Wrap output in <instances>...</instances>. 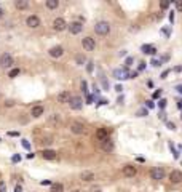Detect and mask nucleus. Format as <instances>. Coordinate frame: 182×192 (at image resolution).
Returning a JSON list of instances; mask_svg holds the SVG:
<instances>
[{
	"instance_id": "1",
	"label": "nucleus",
	"mask_w": 182,
	"mask_h": 192,
	"mask_svg": "<svg viewBox=\"0 0 182 192\" xmlns=\"http://www.w3.org/2000/svg\"><path fill=\"white\" fill-rule=\"evenodd\" d=\"M94 30H96V34H99V35H107L110 32V24L107 21H99V22H96V26H94Z\"/></svg>"
},
{
	"instance_id": "2",
	"label": "nucleus",
	"mask_w": 182,
	"mask_h": 192,
	"mask_svg": "<svg viewBox=\"0 0 182 192\" xmlns=\"http://www.w3.org/2000/svg\"><path fill=\"white\" fill-rule=\"evenodd\" d=\"M13 66V56L8 53H3L2 56H0V67H3V69H8Z\"/></svg>"
},
{
	"instance_id": "3",
	"label": "nucleus",
	"mask_w": 182,
	"mask_h": 192,
	"mask_svg": "<svg viewBox=\"0 0 182 192\" xmlns=\"http://www.w3.org/2000/svg\"><path fill=\"white\" fill-rule=\"evenodd\" d=\"M69 106L70 109H74V111H80V109L83 107V99L80 96H72L69 101Z\"/></svg>"
},
{
	"instance_id": "4",
	"label": "nucleus",
	"mask_w": 182,
	"mask_h": 192,
	"mask_svg": "<svg viewBox=\"0 0 182 192\" xmlns=\"http://www.w3.org/2000/svg\"><path fill=\"white\" fill-rule=\"evenodd\" d=\"M82 45H83V48H85L86 51H93V50L96 48V42H94V38H91V37L82 38Z\"/></svg>"
},
{
	"instance_id": "5",
	"label": "nucleus",
	"mask_w": 182,
	"mask_h": 192,
	"mask_svg": "<svg viewBox=\"0 0 182 192\" xmlns=\"http://www.w3.org/2000/svg\"><path fill=\"white\" fill-rule=\"evenodd\" d=\"M70 131L75 133V135H83L86 130H85V125L82 122H72L70 123Z\"/></svg>"
},
{
	"instance_id": "6",
	"label": "nucleus",
	"mask_w": 182,
	"mask_h": 192,
	"mask_svg": "<svg viewBox=\"0 0 182 192\" xmlns=\"http://www.w3.org/2000/svg\"><path fill=\"white\" fill-rule=\"evenodd\" d=\"M150 176H152V179H155V181H160V179L165 178V170L160 168V167H155L150 171Z\"/></svg>"
},
{
	"instance_id": "7",
	"label": "nucleus",
	"mask_w": 182,
	"mask_h": 192,
	"mask_svg": "<svg viewBox=\"0 0 182 192\" xmlns=\"http://www.w3.org/2000/svg\"><path fill=\"white\" fill-rule=\"evenodd\" d=\"M67 27V22L64 21V18H56L53 22V29L58 30V32H61V30H64Z\"/></svg>"
},
{
	"instance_id": "8",
	"label": "nucleus",
	"mask_w": 182,
	"mask_h": 192,
	"mask_svg": "<svg viewBox=\"0 0 182 192\" xmlns=\"http://www.w3.org/2000/svg\"><path fill=\"white\" fill-rule=\"evenodd\" d=\"M169 181L174 183V184L182 183V171H179V170H173L171 173H169Z\"/></svg>"
},
{
	"instance_id": "9",
	"label": "nucleus",
	"mask_w": 182,
	"mask_h": 192,
	"mask_svg": "<svg viewBox=\"0 0 182 192\" xmlns=\"http://www.w3.org/2000/svg\"><path fill=\"white\" fill-rule=\"evenodd\" d=\"M67 27H69V32H70V34L77 35V34H80V32H82L83 24H82V22H77V21H75V22H70V24L67 26Z\"/></svg>"
},
{
	"instance_id": "10",
	"label": "nucleus",
	"mask_w": 182,
	"mask_h": 192,
	"mask_svg": "<svg viewBox=\"0 0 182 192\" xmlns=\"http://www.w3.org/2000/svg\"><path fill=\"white\" fill-rule=\"evenodd\" d=\"M113 77L118 80H125V79H128V69H115L113 70Z\"/></svg>"
},
{
	"instance_id": "11",
	"label": "nucleus",
	"mask_w": 182,
	"mask_h": 192,
	"mask_svg": "<svg viewBox=\"0 0 182 192\" xmlns=\"http://www.w3.org/2000/svg\"><path fill=\"white\" fill-rule=\"evenodd\" d=\"M101 149H102L104 152H112V151H113V143H112L109 138L104 139V141H101Z\"/></svg>"
},
{
	"instance_id": "12",
	"label": "nucleus",
	"mask_w": 182,
	"mask_h": 192,
	"mask_svg": "<svg viewBox=\"0 0 182 192\" xmlns=\"http://www.w3.org/2000/svg\"><path fill=\"white\" fill-rule=\"evenodd\" d=\"M27 26L29 27H32V29H35V27H38L40 26V19H38V16H35V14H32V16H29L27 18Z\"/></svg>"
},
{
	"instance_id": "13",
	"label": "nucleus",
	"mask_w": 182,
	"mask_h": 192,
	"mask_svg": "<svg viewBox=\"0 0 182 192\" xmlns=\"http://www.w3.org/2000/svg\"><path fill=\"white\" fill-rule=\"evenodd\" d=\"M123 175L126 176V178H133V176L136 175V167H133V165H125V167H123Z\"/></svg>"
},
{
	"instance_id": "14",
	"label": "nucleus",
	"mask_w": 182,
	"mask_h": 192,
	"mask_svg": "<svg viewBox=\"0 0 182 192\" xmlns=\"http://www.w3.org/2000/svg\"><path fill=\"white\" fill-rule=\"evenodd\" d=\"M70 98H72V96H70L69 91H61V93L58 95V103H62V104H64V103H69Z\"/></svg>"
},
{
	"instance_id": "15",
	"label": "nucleus",
	"mask_w": 182,
	"mask_h": 192,
	"mask_svg": "<svg viewBox=\"0 0 182 192\" xmlns=\"http://www.w3.org/2000/svg\"><path fill=\"white\" fill-rule=\"evenodd\" d=\"M96 138L99 139V141L107 139L109 138V130H107V128H99V130L96 131Z\"/></svg>"
},
{
	"instance_id": "16",
	"label": "nucleus",
	"mask_w": 182,
	"mask_h": 192,
	"mask_svg": "<svg viewBox=\"0 0 182 192\" xmlns=\"http://www.w3.org/2000/svg\"><path fill=\"white\" fill-rule=\"evenodd\" d=\"M62 53H64L62 46H53V48L50 50V56H53V58H61Z\"/></svg>"
},
{
	"instance_id": "17",
	"label": "nucleus",
	"mask_w": 182,
	"mask_h": 192,
	"mask_svg": "<svg viewBox=\"0 0 182 192\" xmlns=\"http://www.w3.org/2000/svg\"><path fill=\"white\" fill-rule=\"evenodd\" d=\"M80 179L85 181V183H91L94 179V173L93 171H83V173L80 175Z\"/></svg>"
},
{
	"instance_id": "18",
	"label": "nucleus",
	"mask_w": 182,
	"mask_h": 192,
	"mask_svg": "<svg viewBox=\"0 0 182 192\" xmlns=\"http://www.w3.org/2000/svg\"><path fill=\"white\" fill-rule=\"evenodd\" d=\"M42 157L46 159V160H54L56 159V152L51 151V149H45V151L42 152Z\"/></svg>"
},
{
	"instance_id": "19",
	"label": "nucleus",
	"mask_w": 182,
	"mask_h": 192,
	"mask_svg": "<svg viewBox=\"0 0 182 192\" xmlns=\"http://www.w3.org/2000/svg\"><path fill=\"white\" fill-rule=\"evenodd\" d=\"M30 115L32 117H40V115H43V107L42 106H35V107H32V111H30Z\"/></svg>"
},
{
	"instance_id": "20",
	"label": "nucleus",
	"mask_w": 182,
	"mask_h": 192,
	"mask_svg": "<svg viewBox=\"0 0 182 192\" xmlns=\"http://www.w3.org/2000/svg\"><path fill=\"white\" fill-rule=\"evenodd\" d=\"M142 53H145V54H155L157 53V50H155V46H152V45H142Z\"/></svg>"
},
{
	"instance_id": "21",
	"label": "nucleus",
	"mask_w": 182,
	"mask_h": 192,
	"mask_svg": "<svg viewBox=\"0 0 182 192\" xmlns=\"http://www.w3.org/2000/svg\"><path fill=\"white\" fill-rule=\"evenodd\" d=\"M14 7H16L18 10H26L27 7H29V3H27V0H16V2H14Z\"/></svg>"
},
{
	"instance_id": "22",
	"label": "nucleus",
	"mask_w": 182,
	"mask_h": 192,
	"mask_svg": "<svg viewBox=\"0 0 182 192\" xmlns=\"http://www.w3.org/2000/svg\"><path fill=\"white\" fill-rule=\"evenodd\" d=\"M62 191H64V186H62V184H59V183L51 184V192H62Z\"/></svg>"
},
{
	"instance_id": "23",
	"label": "nucleus",
	"mask_w": 182,
	"mask_h": 192,
	"mask_svg": "<svg viewBox=\"0 0 182 192\" xmlns=\"http://www.w3.org/2000/svg\"><path fill=\"white\" fill-rule=\"evenodd\" d=\"M58 5H59L58 0H46V8H50V10L58 8Z\"/></svg>"
},
{
	"instance_id": "24",
	"label": "nucleus",
	"mask_w": 182,
	"mask_h": 192,
	"mask_svg": "<svg viewBox=\"0 0 182 192\" xmlns=\"http://www.w3.org/2000/svg\"><path fill=\"white\" fill-rule=\"evenodd\" d=\"M75 61H77L78 66H83V62L86 61V58L83 56V54H77V58H75Z\"/></svg>"
},
{
	"instance_id": "25",
	"label": "nucleus",
	"mask_w": 182,
	"mask_h": 192,
	"mask_svg": "<svg viewBox=\"0 0 182 192\" xmlns=\"http://www.w3.org/2000/svg\"><path fill=\"white\" fill-rule=\"evenodd\" d=\"M50 123H53V125L59 123V115H58V114H53V115L50 117Z\"/></svg>"
},
{
	"instance_id": "26",
	"label": "nucleus",
	"mask_w": 182,
	"mask_h": 192,
	"mask_svg": "<svg viewBox=\"0 0 182 192\" xmlns=\"http://www.w3.org/2000/svg\"><path fill=\"white\" fill-rule=\"evenodd\" d=\"M131 64H133V58H126V61H125V67L128 69Z\"/></svg>"
},
{
	"instance_id": "27",
	"label": "nucleus",
	"mask_w": 182,
	"mask_h": 192,
	"mask_svg": "<svg viewBox=\"0 0 182 192\" xmlns=\"http://www.w3.org/2000/svg\"><path fill=\"white\" fill-rule=\"evenodd\" d=\"M18 74H19V69H13V70L10 72V77L13 79V77H16V75H18Z\"/></svg>"
},
{
	"instance_id": "28",
	"label": "nucleus",
	"mask_w": 182,
	"mask_h": 192,
	"mask_svg": "<svg viewBox=\"0 0 182 192\" xmlns=\"http://www.w3.org/2000/svg\"><path fill=\"white\" fill-rule=\"evenodd\" d=\"M137 115H139V117H145V115H147V109H141V111L137 112Z\"/></svg>"
},
{
	"instance_id": "29",
	"label": "nucleus",
	"mask_w": 182,
	"mask_h": 192,
	"mask_svg": "<svg viewBox=\"0 0 182 192\" xmlns=\"http://www.w3.org/2000/svg\"><path fill=\"white\" fill-rule=\"evenodd\" d=\"M42 143L45 144V146H48V144H51V143H53V139H51V138H43V141H42Z\"/></svg>"
},
{
	"instance_id": "30",
	"label": "nucleus",
	"mask_w": 182,
	"mask_h": 192,
	"mask_svg": "<svg viewBox=\"0 0 182 192\" xmlns=\"http://www.w3.org/2000/svg\"><path fill=\"white\" fill-rule=\"evenodd\" d=\"M176 7H177V10L182 13V0H177V2H176Z\"/></svg>"
},
{
	"instance_id": "31",
	"label": "nucleus",
	"mask_w": 182,
	"mask_h": 192,
	"mask_svg": "<svg viewBox=\"0 0 182 192\" xmlns=\"http://www.w3.org/2000/svg\"><path fill=\"white\" fill-rule=\"evenodd\" d=\"M160 64H161V59H160V61H158V59H153V61H152V66H155V67H158Z\"/></svg>"
},
{
	"instance_id": "32",
	"label": "nucleus",
	"mask_w": 182,
	"mask_h": 192,
	"mask_svg": "<svg viewBox=\"0 0 182 192\" xmlns=\"http://www.w3.org/2000/svg\"><path fill=\"white\" fill-rule=\"evenodd\" d=\"M0 192H6V186H5V183H0Z\"/></svg>"
},
{
	"instance_id": "33",
	"label": "nucleus",
	"mask_w": 182,
	"mask_h": 192,
	"mask_svg": "<svg viewBox=\"0 0 182 192\" xmlns=\"http://www.w3.org/2000/svg\"><path fill=\"white\" fill-rule=\"evenodd\" d=\"M86 88H88V85H86V82H82V90H83V91H88V90H86Z\"/></svg>"
},
{
	"instance_id": "34",
	"label": "nucleus",
	"mask_w": 182,
	"mask_h": 192,
	"mask_svg": "<svg viewBox=\"0 0 182 192\" xmlns=\"http://www.w3.org/2000/svg\"><path fill=\"white\" fill-rule=\"evenodd\" d=\"M166 125H168V128H169V130H174V128H176L173 122H166Z\"/></svg>"
},
{
	"instance_id": "35",
	"label": "nucleus",
	"mask_w": 182,
	"mask_h": 192,
	"mask_svg": "<svg viewBox=\"0 0 182 192\" xmlns=\"http://www.w3.org/2000/svg\"><path fill=\"white\" fill-rule=\"evenodd\" d=\"M5 104L8 106V107H10V106H13V104H14V101H11V99H8V101H5Z\"/></svg>"
},
{
	"instance_id": "36",
	"label": "nucleus",
	"mask_w": 182,
	"mask_h": 192,
	"mask_svg": "<svg viewBox=\"0 0 182 192\" xmlns=\"http://www.w3.org/2000/svg\"><path fill=\"white\" fill-rule=\"evenodd\" d=\"M153 106H155V104H153L152 101H147V107H149V109H153Z\"/></svg>"
},
{
	"instance_id": "37",
	"label": "nucleus",
	"mask_w": 182,
	"mask_h": 192,
	"mask_svg": "<svg viewBox=\"0 0 182 192\" xmlns=\"http://www.w3.org/2000/svg\"><path fill=\"white\" fill-rule=\"evenodd\" d=\"M168 7H169L168 2H161V8H168Z\"/></svg>"
},
{
	"instance_id": "38",
	"label": "nucleus",
	"mask_w": 182,
	"mask_h": 192,
	"mask_svg": "<svg viewBox=\"0 0 182 192\" xmlns=\"http://www.w3.org/2000/svg\"><path fill=\"white\" fill-rule=\"evenodd\" d=\"M86 69H88V72H91V70H93V62H90V64L86 66Z\"/></svg>"
},
{
	"instance_id": "39",
	"label": "nucleus",
	"mask_w": 182,
	"mask_h": 192,
	"mask_svg": "<svg viewBox=\"0 0 182 192\" xmlns=\"http://www.w3.org/2000/svg\"><path fill=\"white\" fill-rule=\"evenodd\" d=\"M22 146H24L26 149H29V147H30V144L27 143V141H22Z\"/></svg>"
},
{
	"instance_id": "40",
	"label": "nucleus",
	"mask_w": 182,
	"mask_h": 192,
	"mask_svg": "<svg viewBox=\"0 0 182 192\" xmlns=\"http://www.w3.org/2000/svg\"><path fill=\"white\" fill-rule=\"evenodd\" d=\"M166 106V101L165 99H160V107H165Z\"/></svg>"
},
{
	"instance_id": "41",
	"label": "nucleus",
	"mask_w": 182,
	"mask_h": 192,
	"mask_svg": "<svg viewBox=\"0 0 182 192\" xmlns=\"http://www.w3.org/2000/svg\"><path fill=\"white\" fill-rule=\"evenodd\" d=\"M168 74H169V70H165V72L161 74V79H166V75H168Z\"/></svg>"
},
{
	"instance_id": "42",
	"label": "nucleus",
	"mask_w": 182,
	"mask_h": 192,
	"mask_svg": "<svg viewBox=\"0 0 182 192\" xmlns=\"http://www.w3.org/2000/svg\"><path fill=\"white\" fill-rule=\"evenodd\" d=\"M121 90H123V88H121V85H117V87H115V91H118V93H120Z\"/></svg>"
},
{
	"instance_id": "43",
	"label": "nucleus",
	"mask_w": 182,
	"mask_h": 192,
	"mask_svg": "<svg viewBox=\"0 0 182 192\" xmlns=\"http://www.w3.org/2000/svg\"><path fill=\"white\" fill-rule=\"evenodd\" d=\"M19 160H21V157H19V155H14V157H13V162H19Z\"/></svg>"
},
{
	"instance_id": "44",
	"label": "nucleus",
	"mask_w": 182,
	"mask_h": 192,
	"mask_svg": "<svg viewBox=\"0 0 182 192\" xmlns=\"http://www.w3.org/2000/svg\"><path fill=\"white\" fill-rule=\"evenodd\" d=\"M160 95H161V90H160V91H155V93H153V98H158Z\"/></svg>"
},
{
	"instance_id": "45",
	"label": "nucleus",
	"mask_w": 182,
	"mask_h": 192,
	"mask_svg": "<svg viewBox=\"0 0 182 192\" xmlns=\"http://www.w3.org/2000/svg\"><path fill=\"white\" fill-rule=\"evenodd\" d=\"M176 90H177V91H179L181 95H182V85H177V87H176Z\"/></svg>"
},
{
	"instance_id": "46",
	"label": "nucleus",
	"mask_w": 182,
	"mask_h": 192,
	"mask_svg": "<svg viewBox=\"0 0 182 192\" xmlns=\"http://www.w3.org/2000/svg\"><path fill=\"white\" fill-rule=\"evenodd\" d=\"M86 101H88V104H90L91 101H93V96H86Z\"/></svg>"
},
{
	"instance_id": "47",
	"label": "nucleus",
	"mask_w": 182,
	"mask_h": 192,
	"mask_svg": "<svg viewBox=\"0 0 182 192\" xmlns=\"http://www.w3.org/2000/svg\"><path fill=\"white\" fill-rule=\"evenodd\" d=\"M8 135H10V136H18V133H16V131H10Z\"/></svg>"
},
{
	"instance_id": "48",
	"label": "nucleus",
	"mask_w": 182,
	"mask_h": 192,
	"mask_svg": "<svg viewBox=\"0 0 182 192\" xmlns=\"http://www.w3.org/2000/svg\"><path fill=\"white\" fill-rule=\"evenodd\" d=\"M144 67H145V62H141V66H139V70H142Z\"/></svg>"
},
{
	"instance_id": "49",
	"label": "nucleus",
	"mask_w": 182,
	"mask_h": 192,
	"mask_svg": "<svg viewBox=\"0 0 182 192\" xmlns=\"http://www.w3.org/2000/svg\"><path fill=\"white\" fill-rule=\"evenodd\" d=\"M160 119H163V120H166V115H165V112H161V114H160Z\"/></svg>"
},
{
	"instance_id": "50",
	"label": "nucleus",
	"mask_w": 182,
	"mask_h": 192,
	"mask_svg": "<svg viewBox=\"0 0 182 192\" xmlns=\"http://www.w3.org/2000/svg\"><path fill=\"white\" fill-rule=\"evenodd\" d=\"M169 21H171V22L174 21V13H171V14H169Z\"/></svg>"
},
{
	"instance_id": "51",
	"label": "nucleus",
	"mask_w": 182,
	"mask_h": 192,
	"mask_svg": "<svg viewBox=\"0 0 182 192\" xmlns=\"http://www.w3.org/2000/svg\"><path fill=\"white\" fill-rule=\"evenodd\" d=\"M14 192H21V186H16V189H14Z\"/></svg>"
},
{
	"instance_id": "52",
	"label": "nucleus",
	"mask_w": 182,
	"mask_h": 192,
	"mask_svg": "<svg viewBox=\"0 0 182 192\" xmlns=\"http://www.w3.org/2000/svg\"><path fill=\"white\" fill-rule=\"evenodd\" d=\"M177 106H179V107H182V99H181V101H177Z\"/></svg>"
},
{
	"instance_id": "53",
	"label": "nucleus",
	"mask_w": 182,
	"mask_h": 192,
	"mask_svg": "<svg viewBox=\"0 0 182 192\" xmlns=\"http://www.w3.org/2000/svg\"><path fill=\"white\" fill-rule=\"evenodd\" d=\"M2 16H3V10L0 8V18H2Z\"/></svg>"
},
{
	"instance_id": "54",
	"label": "nucleus",
	"mask_w": 182,
	"mask_h": 192,
	"mask_svg": "<svg viewBox=\"0 0 182 192\" xmlns=\"http://www.w3.org/2000/svg\"><path fill=\"white\" fill-rule=\"evenodd\" d=\"M91 192H101L99 189H93V191H91Z\"/></svg>"
},
{
	"instance_id": "55",
	"label": "nucleus",
	"mask_w": 182,
	"mask_h": 192,
	"mask_svg": "<svg viewBox=\"0 0 182 192\" xmlns=\"http://www.w3.org/2000/svg\"><path fill=\"white\" fill-rule=\"evenodd\" d=\"M74 192H82V191H74Z\"/></svg>"
}]
</instances>
